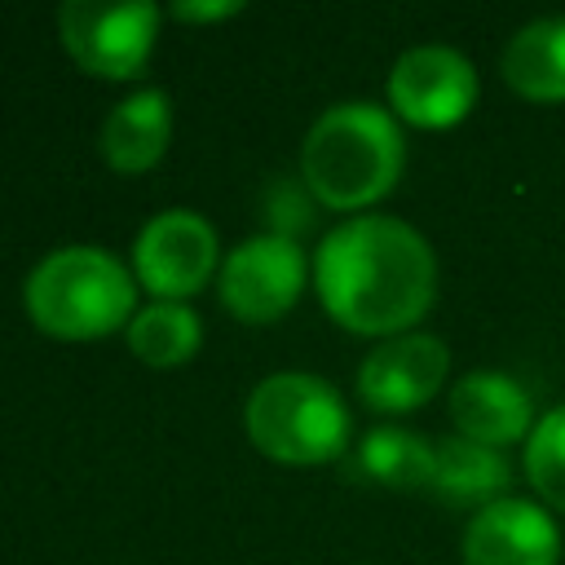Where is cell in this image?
<instances>
[{
  "label": "cell",
  "instance_id": "cell-2",
  "mask_svg": "<svg viewBox=\"0 0 565 565\" xmlns=\"http://www.w3.org/2000/svg\"><path fill=\"white\" fill-rule=\"evenodd\" d=\"M406 163L397 119L375 102H340L313 119L300 146V172L318 203L358 212L384 199Z\"/></svg>",
  "mask_w": 565,
  "mask_h": 565
},
{
  "label": "cell",
  "instance_id": "cell-5",
  "mask_svg": "<svg viewBox=\"0 0 565 565\" xmlns=\"http://www.w3.org/2000/svg\"><path fill=\"white\" fill-rule=\"evenodd\" d=\"M62 49L102 79H128L146 66L154 35H159V9L150 0L132 4H102V0H66L57 9Z\"/></svg>",
  "mask_w": 565,
  "mask_h": 565
},
{
  "label": "cell",
  "instance_id": "cell-6",
  "mask_svg": "<svg viewBox=\"0 0 565 565\" xmlns=\"http://www.w3.org/2000/svg\"><path fill=\"white\" fill-rule=\"evenodd\" d=\"M212 265H216V230L190 207L150 216L132 243V278L159 300L194 296L212 278Z\"/></svg>",
  "mask_w": 565,
  "mask_h": 565
},
{
  "label": "cell",
  "instance_id": "cell-12",
  "mask_svg": "<svg viewBox=\"0 0 565 565\" xmlns=\"http://www.w3.org/2000/svg\"><path fill=\"white\" fill-rule=\"evenodd\" d=\"M168 137H172V106H168V93L159 88H141L132 97H124L106 124H102V159L132 177V172H146L163 159L168 150Z\"/></svg>",
  "mask_w": 565,
  "mask_h": 565
},
{
  "label": "cell",
  "instance_id": "cell-3",
  "mask_svg": "<svg viewBox=\"0 0 565 565\" xmlns=\"http://www.w3.org/2000/svg\"><path fill=\"white\" fill-rule=\"evenodd\" d=\"M22 305L57 340H97L132 322L137 278L102 247H57L26 274Z\"/></svg>",
  "mask_w": 565,
  "mask_h": 565
},
{
  "label": "cell",
  "instance_id": "cell-9",
  "mask_svg": "<svg viewBox=\"0 0 565 565\" xmlns=\"http://www.w3.org/2000/svg\"><path fill=\"white\" fill-rule=\"evenodd\" d=\"M446 371H450L446 344L437 335L406 331L366 353V362L358 366V397L380 415H402L424 406L441 388Z\"/></svg>",
  "mask_w": 565,
  "mask_h": 565
},
{
  "label": "cell",
  "instance_id": "cell-8",
  "mask_svg": "<svg viewBox=\"0 0 565 565\" xmlns=\"http://www.w3.org/2000/svg\"><path fill=\"white\" fill-rule=\"evenodd\" d=\"M388 102L415 128H450L477 106V71L450 44L406 49L388 71Z\"/></svg>",
  "mask_w": 565,
  "mask_h": 565
},
{
  "label": "cell",
  "instance_id": "cell-11",
  "mask_svg": "<svg viewBox=\"0 0 565 565\" xmlns=\"http://www.w3.org/2000/svg\"><path fill=\"white\" fill-rule=\"evenodd\" d=\"M450 419L459 437L503 450L534 433V397L503 371H472L450 388Z\"/></svg>",
  "mask_w": 565,
  "mask_h": 565
},
{
  "label": "cell",
  "instance_id": "cell-18",
  "mask_svg": "<svg viewBox=\"0 0 565 565\" xmlns=\"http://www.w3.org/2000/svg\"><path fill=\"white\" fill-rule=\"evenodd\" d=\"M230 13H238L234 0H221V4H172V18H181V22H216V18H230Z\"/></svg>",
  "mask_w": 565,
  "mask_h": 565
},
{
  "label": "cell",
  "instance_id": "cell-17",
  "mask_svg": "<svg viewBox=\"0 0 565 565\" xmlns=\"http://www.w3.org/2000/svg\"><path fill=\"white\" fill-rule=\"evenodd\" d=\"M525 477L552 508L565 512V402L534 424L525 441Z\"/></svg>",
  "mask_w": 565,
  "mask_h": 565
},
{
  "label": "cell",
  "instance_id": "cell-14",
  "mask_svg": "<svg viewBox=\"0 0 565 565\" xmlns=\"http://www.w3.org/2000/svg\"><path fill=\"white\" fill-rule=\"evenodd\" d=\"M499 71L525 102H565V18L525 22L508 40Z\"/></svg>",
  "mask_w": 565,
  "mask_h": 565
},
{
  "label": "cell",
  "instance_id": "cell-7",
  "mask_svg": "<svg viewBox=\"0 0 565 565\" xmlns=\"http://www.w3.org/2000/svg\"><path fill=\"white\" fill-rule=\"evenodd\" d=\"M305 274L309 265L291 234L243 238L221 265V300L243 322H274L300 300Z\"/></svg>",
  "mask_w": 565,
  "mask_h": 565
},
{
  "label": "cell",
  "instance_id": "cell-10",
  "mask_svg": "<svg viewBox=\"0 0 565 565\" xmlns=\"http://www.w3.org/2000/svg\"><path fill=\"white\" fill-rule=\"evenodd\" d=\"M561 534L547 508L530 499H499L463 530V565H556Z\"/></svg>",
  "mask_w": 565,
  "mask_h": 565
},
{
  "label": "cell",
  "instance_id": "cell-1",
  "mask_svg": "<svg viewBox=\"0 0 565 565\" xmlns=\"http://www.w3.org/2000/svg\"><path fill=\"white\" fill-rule=\"evenodd\" d=\"M322 309L358 335H406L433 296L437 260L419 230L397 216H353L335 225L313 256Z\"/></svg>",
  "mask_w": 565,
  "mask_h": 565
},
{
  "label": "cell",
  "instance_id": "cell-16",
  "mask_svg": "<svg viewBox=\"0 0 565 565\" xmlns=\"http://www.w3.org/2000/svg\"><path fill=\"white\" fill-rule=\"evenodd\" d=\"M199 340H203V327L185 300H154L128 322V349L146 366H181L194 358Z\"/></svg>",
  "mask_w": 565,
  "mask_h": 565
},
{
  "label": "cell",
  "instance_id": "cell-15",
  "mask_svg": "<svg viewBox=\"0 0 565 565\" xmlns=\"http://www.w3.org/2000/svg\"><path fill=\"white\" fill-rule=\"evenodd\" d=\"M358 463L380 486H393V490H428L433 486V463H437V441L384 424V428H371L362 437Z\"/></svg>",
  "mask_w": 565,
  "mask_h": 565
},
{
  "label": "cell",
  "instance_id": "cell-13",
  "mask_svg": "<svg viewBox=\"0 0 565 565\" xmlns=\"http://www.w3.org/2000/svg\"><path fill=\"white\" fill-rule=\"evenodd\" d=\"M508 481L512 468L503 459V450H490L481 441L468 437H441L437 441V463H433V494L446 508H490L499 499H508Z\"/></svg>",
  "mask_w": 565,
  "mask_h": 565
},
{
  "label": "cell",
  "instance_id": "cell-4",
  "mask_svg": "<svg viewBox=\"0 0 565 565\" xmlns=\"http://www.w3.org/2000/svg\"><path fill=\"white\" fill-rule=\"evenodd\" d=\"M243 424L260 455L291 463V468L327 463L349 446L344 397L327 380L305 375V371L265 375L247 397Z\"/></svg>",
  "mask_w": 565,
  "mask_h": 565
}]
</instances>
